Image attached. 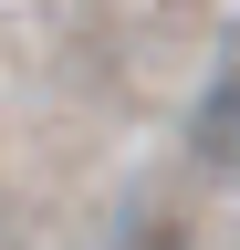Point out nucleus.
<instances>
[{
	"label": "nucleus",
	"mask_w": 240,
	"mask_h": 250,
	"mask_svg": "<svg viewBox=\"0 0 240 250\" xmlns=\"http://www.w3.org/2000/svg\"><path fill=\"white\" fill-rule=\"evenodd\" d=\"M188 156H198V167H219V177H240V62L198 94V115H188Z\"/></svg>",
	"instance_id": "1"
},
{
	"label": "nucleus",
	"mask_w": 240,
	"mask_h": 250,
	"mask_svg": "<svg viewBox=\"0 0 240 250\" xmlns=\"http://www.w3.org/2000/svg\"><path fill=\"white\" fill-rule=\"evenodd\" d=\"M146 250H177V240H146Z\"/></svg>",
	"instance_id": "2"
}]
</instances>
